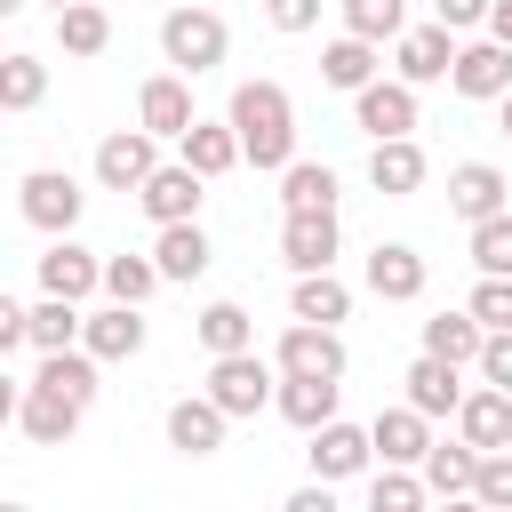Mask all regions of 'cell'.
I'll return each mask as SVG.
<instances>
[{
  "instance_id": "cell-1",
  "label": "cell",
  "mask_w": 512,
  "mask_h": 512,
  "mask_svg": "<svg viewBox=\"0 0 512 512\" xmlns=\"http://www.w3.org/2000/svg\"><path fill=\"white\" fill-rule=\"evenodd\" d=\"M224 120L240 128L248 168L280 176V168L296 160V104H288V88H280V80H240V88H232V104H224Z\"/></svg>"
},
{
  "instance_id": "cell-2",
  "label": "cell",
  "mask_w": 512,
  "mask_h": 512,
  "mask_svg": "<svg viewBox=\"0 0 512 512\" xmlns=\"http://www.w3.org/2000/svg\"><path fill=\"white\" fill-rule=\"evenodd\" d=\"M208 400L240 424V416H264L272 400H280V360H264L256 344L248 352H216L208 360Z\"/></svg>"
},
{
  "instance_id": "cell-3",
  "label": "cell",
  "mask_w": 512,
  "mask_h": 512,
  "mask_svg": "<svg viewBox=\"0 0 512 512\" xmlns=\"http://www.w3.org/2000/svg\"><path fill=\"white\" fill-rule=\"evenodd\" d=\"M224 48H232V32H224V16L216 8H200V0H184V8H168L160 16V56L176 64V72H216L224 64Z\"/></svg>"
},
{
  "instance_id": "cell-4",
  "label": "cell",
  "mask_w": 512,
  "mask_h": 512,
  "mask_svg": "<svg viewBox=\"0 0 512 512\" xmlns=\"http://www.w3.org/2000/svg\"><path fill=\"white\" fill-rule=\"evenodd\" d=\"M16 208H24V224L32 232H72L80 224V208H88V192H80V176L72 168H24V184H16Z\"/></svg>"
},
{
  "instance_id": "cell-5",
  "label": "cell",
  "mask_w": 512,
  "mask_h": 512,
  "mask_svg": "<svg viewBox=\"0 0 512 512\" xmlns=\"http://www.w3.org/2000/svg\"><path fill=\"white\" fill-rule=\"evenodd\" d=\"M448 88H456V96H472V104H504V96H512V48H504L496 32H480V40H456Z\"/></svg>"
},
{
  "instance_id": "cell-6",
  "label": "cell",
  "mask_w": 512,
  "mask_h": 512,
  "mask_svg": "<svg viewBox=\"0 0 512 512\" xmlns=\"http://www.w3.org/2000/svg\"><path fill=\"white\" fill-rule=\"evenodd\" d=\"M336 248H344L336 208H280V264L288 272H328Z\"/></svg>"
},
{
  "instance_id": "cell-7",
  "label": "cell",
  "mask_w": 512,
  "mask_h": 512,
  "mask_svg": "<svg viewBox=\"0 0 512 512\" xmlns=\"http://www.w3.org/2000/svg\"><path fill=\"white\" fill-rule=\"evenodd\" d=\"M160 144H168V136H152L144 120H136V128H112V136L96 144V184H104V192H144V176L160 168Z\"/></svg>"
},
{
  "instance_id": "cell-8",
  "label": "cell",
  "mask_w": 512,
  "mask_h": 512,
  "mask_svg": "<svg viewBox=\"0 0 512 512\" xmlns=\"http://www.w3.org/2000/svg\"><path fill=\"white\" fill-rule=\"evenodd\" d=\"M80 416H88V400H72V392H56V384H24L16 392V432L32 440V448H64L72 432H80Z\"/></svg>"
},
{
  "instance_id": "cell-9",
  "label": "cell",
  "mask_w": 512,
  "mask_h": 512,
  "mask_svg": "<svg viewBox=\"0 0 512 512\" xmlns=\"http://www.w3.org/2000/svg\"><path fill=\"white\" fill-rule=\"evenodd\" d=\"M304 440H312V448H304V456H312V480H360V472L376 464V432H368V424L328 416V424L304 432Z\"/></svg>"
},
{
  "instance_id": "cell-10",
  "label": "cell",
  "mask_w": 512,
  "mask_h": 512,
  "mask_svg": "<svg viewBox=\"0 0 512 512\" xmlns=\"http://www.w3.org/2000/svg\"><path fill=\"white\" fill-rule=\"evenodd\" d=\"M352 120H360L368 144H384V136H416V88H408L400 72H392V80L376 72V80L352 96Z\"/></svg>"
},
{
  "instance_id": "cell-11",
  "label": "cell",
  "mask_w": 512,
  "mask_h": 512,
  "mask_svg": "<svg viewBox=\"0 0 512 512\" xmlns=\"http://www.w3.org/2000/svg\"><path fill=\"white\" fill-rule=\"evenodd\" d=\"M200 200H208V176H200L192 160H160V168L144 176V192H136V208H144L152 224H184V216H200Z\"/></svg>"
},
{
  "instance_id": "cell-12",
  "label": "cell",
  "mask_w": 512,
  "mask_h": 512,
  "mask_svg": "<svg viewBox=\"0 0 512 512\" xmlns=\"http://www.w3.org/2000/svg\"><path fill=\"white\" fill-rule=\"evenodd\" d=\"M448 64H456V32L432 16V24H408L400 40H392V72L408 80V88H432V80H448Z\"/></svg>"
},
{
  "instance_id": "cell-13",
  "label": "cell",
  "mask_w": 512,
  "mask_h": 512,
  "mask_svg": "<svg viewBox=\"0 0 512 512\" xmlns=\"http://www.w3.org/2000/svg\"><path fill=\"white\" fill-rule=\"evenodd\" d=\"M96 288H104V256L80 248L72 232H56L48 256H40V296H72V304H88Z\"/></svg>"
},
{
  "instance_id": "cell-14",
  "label": "cell",
  "mask_w": 512,
  "mask_h": 512,
  "mask_svg": "<svg viewBox=\"0 0 512 512\" xmlns=\"http://www.w3.org/2000/svg\"><path fill=\"white\" fill-rule=\"evenodd\" d=\"M272 360H280V376H344V336L320 320H288Z\"/></svg>"
},
{
  "instance_id": "cell-15",
  "label": "cell",
  "mask_w": 512,
  "mask_h": 512,
  "mask_svg": "<svg viewBox=\"0 0 512 512\" xmlns=\"http://www.w3.org/2000/svg\"><path fill=\"white\" fill-rule=\"evenodd\" d=\"M136 120H144L152 136H168V144H176V136L200 120V112H192V72H152V80L136 88Z\"/></svg>"
},
{
  "instance_id": "cell-16",
  "label": "cell",
  "mask_w": 512,
  "mask_h": 512,
  "mask_svg": "<svg viewBox=\"0 0 512 512\" xmlns=\"http://www.w3.org/2000/svg\"><path fill=\"white\" fill-rule=\"evenodd\" d=\"M424 280H432V264H424L408 240H376V248H368V296H384V304H416Z\"/></svg>"
},
{
  "instance_id": "cell-17",
  "label": "cell",
  "mask_w": 512,
  "mask_h": 512,
  "mask_svg": "<svg viewBox=\"0 0 512 512\" xmlns=\"http://www.w3.org/2000/svg\"><path fill=\"white\" fill-rule=\"evenodd\" d=\"M464 392H472V384H464V368H456V360H440V352H416V360H408V376H400V400H416L424 416H456V408H464Z\"/></svg>"
},
{
  "instance_id": "cell-18",
  "label": "cell",
  "mask_w": 512,
  "mask_h": 512,
  "mask_svg": "<svg viewBox=\"0 0 512 512\" xmlns=\"http://www.w3.org/2000/svg\"><path fill=\"white\" fill-rule=\"evenodd\" d=\"M376 464H416L424 472V456H432V416L416 408V400H400V408H376Z\"/></svg>"
},
{
  "instance_id": "cell-19",
  "label": "cell",
  "mask_w": 512,
  "mask_h": 512,
  "mask_svg": "<svg viewBox=\"0 0 512 512\" xmlns=\"http://www.w3.org/2000/svg\"><path fill=\"white\" fill-rule=\"evenodd\" d=\"M424 176H432V160H424V144H416V136H384V144H368V184H376L384 200L424 192Z\"/></svg>"
},
{
  "instance_id": "cell-20",
  "label": "cell",
  "mask_w": 512,
  "mask_h": 512,
  "mask_svg": "<svg viewBox=\"0 0 512 512\" xmlns=\"http://www.w3.org/2000/svg\"><path fill=\"white\" fill-rule=\"evenodd\" d=\"M448 208H456L464 224H480V216L512 208V176L488 168V160H456V168H448Z\"/></svg>"
},
{
  "instance_id": "cell-21",
  "label": "cell",
  "mask_w": 512,
  "mask_h": 512,
  "mask_svg": "<svg viewBox=\"0 0 512 512\" xmlns=\"http://www.w3.org/2000/svg\"><path fill=\"white\" fill-rule=\"evenodd\" d=\"M144 336H152V328H144V304L104 296V312H88V336H80V344L112 368V360H136V352H144Z\"/></svg>"
},
{
  "instance_id": "cell-22",
  "label": "cell",
  "mask_w": 512,
  "mask_h": 512,
  "mask_svg": "<svg viewBox=\"0 0 512 512\" xmlns=\"http://www.w3.org/2000/svg\"><path fill=\"white\" fill-rule=\"evenodd\" d=\"M176 160H192L208 184H216V176H232V168H248V152H240V128H232V120H192V128L176 136Z\"/></svg>"
},
{
  "instance_id": "cell-23",
  "label": "cell",
  "mask_w": 512,
  "mask_h": 512,
  "mask_svg": "<svg viewBox=\"0 0 512 512\" xmlns=\"http://www.w3.org/2000/svg\"><path fill=\"white\" fill-rule=\"evenodd\" d=\"M224 432H232V416H224L208 392L168 408V448H176V456H192V464H200V456H216V448H224Z\"/></svg>"
},
{
  "instance_id": "cell-24",
  "label": "cell",
  "mask_w": 512,
  "mask_h": 512,
  "mask_svg": "<svg viewBox=\"0 0 512 512\" xmlns=\"http://www.w3.org/2000/svg\"><path fill=\"white\" fill-rule=\"evenodd\" d=\"M456 432L488 456V448H512V392L504 384H472L464 408H456Z\"/></svg>"
},
{
  "instance_id": "cell-25",
  "label": "cell",
  "mask_w": 512,
  "mask_h": 512,
  "mask_svg": "<svg viewBox=\"0 0 512 512\" xmlns=\"http://www.w3.org/2000/svg\"><path fill=\"white\" fill-rule=\"evenodd\" d=\"M152 264H160L168 280H200V272L216 264V248H208L200 216H184V224H152Z\"/></svg>"
},
{
  "instance_id": "cell-26",
  "label": "cell",
  "mask_w": 512,
  "mask_h": 512,
  "mask_svg": "<svg viewBox=\"0 0 512 512\" xmlns=\"http://www.w3.org/2000/svg\"><path fill=\"white\" fill-rule=\"evenodd\" d=\"M296 432H320L336 408H344V376H280V400H272Z\"/></svg>"
},
{
  "instance_id": "cell-27",
  "label": "cell",
  "mask_w": 512,
  "mask_h": 512,
  "mask_svg": "<svg viewBox=\"0 0 512 512\" xmlns=\"http://www.w3.org/2000/svg\"><path fill=\"white\" fill-rule=\"evenodd\" d=\"M288 320H320V328L352 320V288L336 280V264H328V272H296V288H288Z\"/></svg>"
},
{
  "instance_id": "cell-28",
  "label": "cell",
  "mask_w": 512,
  "mask_h": 512,
  "mask_svg": "<svg viewBox=\"0 0 512 512\" xmlns=\"http://www.w3.org/2000/svg\"><path fill=\"white\" fill-rule=\"evenodd\" d=\"M480 344H488V320L464 304V312H432L424 320V352H440V360H456V368H472L480 360Z\"/></svg>"
},
{
  "instance_id": "cell-29",
  "label": "cell",
  "mask_w": 512,
  "mask_h": 512,
  "mask_svg": "<svg viewBox=\"0 0 512 512\" xmlns=\"http://www.w3.org/2000/svg\"><path fill=\"white\" fill-rule=\"evenodd\" d=\"M320 80H328V88H344V96H360V88L376 80V40H360V32H336V40L320 48Z\"/></svg>"
},
{
  "instance_id": "cell-30",
  "label": "cell",
  "mask_w": 512,
  "mask_h": 512,
  "mask_svg": "<svg viewBox=\"0 0 512 512\" xmlns=\"http://www.w3.org/2000/svg\"><path fill=\"white\" fill-rule=\"evenodd\" d=\"M192 336H200V352L216 360V352H248V344H256V320H248V304H232V296H216V304H200V320H192Z\"/></svg>"
},
{
  "instance_id": "cell-31",
  "label": "cell",
  "mask_w": 512,
  "mask_h": 512,
  "mask_svg": "<svg viewBox=\"0 0 512 512\" xmlns=\"http://www.w3.org/2000/svg\"><path fill=\"white\" fill-rule=\"evenodd\" d=\"M424 480H432V496H472V480H480V448H472L464 432H456V440H432Z\"/></svg>"
},
{
  "instance_id": "cell-32",
  "label": "cell",
  "mask_w": 512,
  "mask_h": 512,
  "mask_svg": "<svg viewBox=\"0 0 512 512\" xmlns=\"http://www.w3.org/2000/svg\"><path fill=\"white\" fill-rule=\"evenodd\" d=\"M56 40H64V56H104V48H112V16H104V0H72V8H56Z\"/></svg>"
},
{
  "instance_id": "cell-33",
  "label": "cell",
  "mask_w": 512,
  "mask_h": 512,
  "mask_svg": "<svg viewBox=\"0 0 512 512\" xmlns=\"http://www.w3.org/2000/svg\"><path fill=\"white\" fill-rule=\"evenodd\" d=\"M88 336V312L72 304V296H40L32 304V352H64V344H80Z\"/></svg>"
},
{
  "instance_id": "cell-34",
  "label": "cell",
  "mask_w": 512,
  "mask_h": 512,
  "mask_svg": "<svg viewBox=\"0 0 512 512\" xmlns=\"http://www.w3.org/2000/svg\"><path fill=\"white\" fill-rule=\"evenodd\" d=\"M280 208H336V168L328 160H288L280 168Z\"/></svg>"
},
{
  "instance_id": "cell-35",
  "label": "cell",
  "mask_w": 512,
  "mask_h": 512,
  "mask_svg": "<svg viewBox=\"0 0 512 512\" xmlns=\"http://www.w3.org/2000/svg\"><path fill=\"white\" fill-rule=\"evenodd\" d=\"M96 352L88 344H64V352H40V384H56V392H72V400H96Z\"/></svg>"
},
{
  "instance_id": "cell-36",
  "label": "cell",
  "mask_w": 512,
  "mask_h": 512,
  "mask_svg": "<svg viewBox=\"0 0 512 512\" xmlns=\"http://www.w3.org/2000/svg\"><path fill=\"white\" fill-rule=\"evenodd\" d=\"M152 288H168V272L152 256H104V296L120 304H152Z\"/></svg>"
},
{
  "instance_id": "cell-37",
  "label": "cell",
  "mask_w": 512,
  "mask_h": 512,
  "mask_svg": "<svg viewBox=\"0 0 512 512\" xmlns=\"http://www.w3.org/2000/svg\"><path fill=\"white\" fill-rule=\"evenodd\" d=\"M344 8V32H360V40H400L408 32V0H336Z\"/></svg>"
},
{
  "instance_id": "cell-38",
  "label": "cell",
  "mask_w": 512,
  "mask_h": 512,
  "mask_svg": "<svg viewBox=\"0 0 512 512\" xmlns=\"http://www.w3.org/2000/svg\"><path fill=\"white\" fill-rule=\"evenodd\" d=\"M40 96H48V64H40L32 48H16V56L0 64V104H8V112H32Z\"/></svg>"
},
{
  "instance_id": "cell-39",
  "label": "cell",
  "mask_w": 512,
  "mask_h": 512,
  "mask_svg": "<svg viewBox=\"0 0 512 512\" xmlns=\"http://www.w3.org/2000/svg\"><path fill=\"white\" fill-rule=\"evenodd\" d=\"M424 496H432V480H424L416 464H384V472L368 480V504H376V512H416Z\"/></svg>"
},
{
  "instance_id": "cell-40",
  "label": "cell",
  "mask_w": 512,
  "mask_h": 512,
  "mask_svg": "<svg viewBox=\"0 0 512 512\" xmlns=\"http://www.w3.org/2000/svg\"><path fill=\"white\" fill-rule=\"evenodd\" d=\"M472 264L480 272H512V208H496V216L472 224Z\"/></svg>"
},
{
  "instance_id": "cell-41",
  "label": "cell",
  "mask_w": 512,
  "mask_h": 512,
  "mask_svg": "<svg viewBox=\"0 0 512 512\" xmlns=\"http://www.w3.org/2000/svg\"><path fill=\"white\" fill-rule=\"evenodd\" d=\"M472 504H488V512H512V448H488V456H480Z\"/></svg>"
},
{
  "instance_id": "cell-42",
  "label": "cell",
  "mask_w": 512,
  "mask_h": 512,
  "mask_svg": "<svg viewBox=\"0 0 512 512\" xmlns=\"http://www.w3.org/2000/svg\"><path fill=\"white\" fill-rule=\"evenodd\" d=\"M472 312H480L488 328H512V272H480V288H472Z\"/></svg>"
},
{
  "instance_id": "cell-43",
  "label": "cell",
  "mask_w": 512,
  "mask_h": 512,
  "mask_svg": "<svg viewBox=\"0 0 512 512\" xmlns=\"http://www.w3.org/2000/svg\"><path fill=\"white\" fill-rule=\"evenodd\" d=\"M472 368H480V384H504L512 392V328H488V344H480Z\"/></svg>"
},
{
  "instance_id": "cell-44",
  "label": "cell",
  "mask_w": 512,
  "mask_h": 512,
  "mask_svg": "<svg viewBox=\"0 0 512 512\" xmlns=\"http://www.w3.org/2000/svg\"><path fill=\"white\" fill-rule=\"evenodd\" d=\"M264 24L296 40V32H312V24H320V0H264Z\"/></svg>"
},
{
  "instance_id": "cell-45",
  "label": "cell",
  "mask_w": 512,
  "mask_h": 512,
  "mask_svg": "<svg viewBox=\"0 0 512 512\" xmlns=\"http://www.w3.org/2000/svg\"><path fill=\"white\" fill-rule=\"evenodd\" d=\"M488 8H496V0H432V16H440L448 32H488Z\"/></svg>"
},
{
  "instance_id": "cell-46",
  "label": "cell",
  "mask_w": 512,
  "mask_h": 512,
  "mask_svg": "<svg viewBox=\"0 0 512 512\" xmlns=\"http://www.w3.org/2000/svg\"><path fill=\"white\" fill-rule=\"evenodd\" d=\"M288 512H336V480H312V488H296V496H288Z\"/></svg>"
},
{
  "instance_id": "cell-47",
  "label": "cell",
  "mask_w": 512,
  "mask_h": 512,
  "mask_svg": "<svg viewBox=\"0 0 512 512\" xmlns=\"http://www.w3.org/2000/svg\"><path fill=\"white\" fill-rule=\"evenodd\" d=\"M488 32H496V40L512 48V0H496V8H488Z\"/></svg>"
},
{
  "instance_id": "cell-48",
  "label": "cell",
  "mask_w": 512,
  "mask_h": 512,
  "mask_svg": "<svg viewBox=\"0 0 512 512\" xmlns=\"http://www.w3.org/2000/svg\"><path fill=\"white\" fill-rule=\"evenodd\" d=\"M16 8H24V0H0V16H16Z\"/></svg>"
},
{
  "instance_id": "cell-49",
  "label": "cell",
  "mask_w": 512,
  "mask_h": 512,
  "mask_svg": "<svg viewBox=\"0 0 512 512\" xmlns=\"http://www.w3.org/2000/svg\"><path fill=\"white\" fill-rule=\"evenodd\" d=\"M504 136H512V96H504Z\"/></svg>"
},
{
  "instance_id": "cell-50",
  "label": "cell",
  "mask_w": 512,
  "mask_h": 512,
  "mask_svg": "<svg viewBox=\"0 0 512 512\" xmlns=\"http://www.w3.org/2000/svg\"><path fill=\"white\" fill-rule=\"evenodd\" d=\"M48 8H72V0H48Z\"/></svg>"
}]
</instances>
